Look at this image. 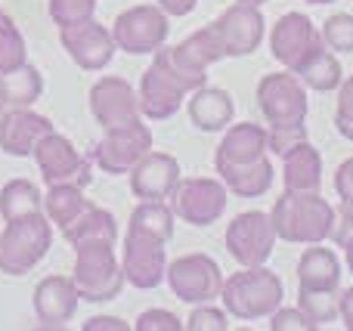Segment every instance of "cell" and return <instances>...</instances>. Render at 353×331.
I'll list each match as a JSON object with an SVG mask.
<instances>
[{"label": "cell", "mask_w": 353, "mask_h": 331, "mask_svg": "<svg viewBox=\"0 0 353 331\" xmlns=\"http://www.w3.org/2000/svg\"><path fill=\"white\" fill-rule=\"evenodd\" d=\"M270 220L276 235L292 245H316L332 235L335 226V208L319 192H282L276 198Z\"/></svg>", "instance_id": "1"}, {"label": "cell", "mask_w": 353, "mask_h": 331, "mask_svg": "<svg viewBox=\"0 0 353 331\" xmlns=\"http://www.w3.org/2000/svg\"><path fill=\"white\" fill-rule=\"evenodd\" d=\"M282 297H285L282 279L276 273H270L267 264L242 266L230 279H223V288H220V301H223L226 313L242 322L273 316L279 310Z\"/></svg>", "instance_id": "2"}, {"label": "cell", "mask_w": 353, "mask_h": 331, "mask_svg": "<svg viewBox=\"0 0 353 331\" xmlns=\"http://www.w3.org/2000/svg\"><path fill=\"white\" fill-rule=\"evenodd\" d=\"M220 59H226V53H223V41H220L214 25L192 31V34H189L186 41H180L176 47L155 50V65L165 68L186 93L205 87V78H208L205 72Z\"/></svg>", "instance_id": "3"}, {"label": "cell", "mask_w": 353, "mask_h": 331, "mask_svg": "<svg viewBox=\"0 0 353 331\" xmlns=\"http://www.w3.org/2000/svg\"><path fill=\"white\" fill-rule=\"evenodd\" d=\"M78 295L90 303L115 301L124 288V270L115 257V242L93 239L74 245V273H72Z\"/></svg>", "instance_id": "4"}, {"label": "cell", "mask_w": 353, "mask_h": 331, "mask_svg": "<svg viewBox=\"0 0 353 331\" xmlns=\"http://www.w3.org/2000/svg\"><path fill=\"white\" fill-rule=\"evenodd\" d=\"M257 109L270 134H307V87L288 68L257 81Z\"/></svg>", "instance_id": "5"}, {"label": "cell", "mask_w": 353, "mask_h": 331, "mask_svg": "<svg viewBox=\"0 0 353 331\" xmlns=\"http://www.w3.org/2000/svg\"><path fill=\"white\" fill-rule=\"evenodd\" d=\"M50 245H53L50 217L28 214L19 220H6V229L0 233V273L25 276L47 257Z\"/></svg>", "instance_id": "6"}, {"label": "cell", "mask_w": 353, "mask_h": 331, "mask_svg": "<svg viewBox=\"0 0 353 331\" xmlns=\"http://www.w3.org/2000/svg\"><path fill=\"white\" fill-rule=\"evenodd\" d=\"M168 242L155 233L146 229L128 226L124 235V254H121V270L134 288L140 291H152L165 282L168 276V254H165Z\"/></svg>", "instance_id": "7"}, {"label": "cell", "mask_w": 353, "mask_h": 331, "mask_svg": "<svg viewBox=\"0 0 353 331\" xmlns=\"http://www.w3.org/2000/svg\"><path fill=\"white\" fill-rule=\"evenodd\" d=\"M168 12L159 3H140L124 10L112 25V37H115L118 50L130 56H146L155 53L159 47H165L168 41Z\"/></svg>", "instance_id": "8"}, {"label": "cell", "mask_w": 353, "mask_h": 331, "mask_svg": "<svg viewBox=\"0 0 353 331\" xmlns=\"http://www.w3.org/2000/svg\"><path fill=\"white\" fill-rule=\"evenodd\" d=\"M276 226L263 211H245L226 226V251L239 266H263L276 248Z\"/></svg>", "instance_id": "9"}, {"label": "cell", "mask_w": 353, "mask_h": 331, "mask_svg": "<svg viewBox=\"0 0 353 331\" xmlns=\"http://www.w3.org/2000/svg\"><path fill=\"white\" fill-rule=\"evenodd\" d=\"M168 285H171L174 297L183 303H211L220 297L223 288V273H220L217 260L208 254H183L168 266Z\"/></svg>", "instance_id": "10"}, {"label": "cell", "mask_w": 353, "mask_h": 331, "mask_svg": "<svg viewBox=\"0 0 353 331\" xmlns=\"http://www.w3.org/2000/svg\"><path fill=\"white\" fill-rule=\"evenodd\" d=\"M34 161H37V171H41L47 186L74 183V186H81V189H87L93 180L90 158H84V155L72 146V140L56 134V130L41 136V142L34 146Z\"/></svg>", "instance_id": "11"}, {"label": "cell", "mask_w": 353, "mask_h": 331, "mask_svg": "<svg viewBox=\"0 0 353 331\" xmlns=\"http://www.w3.org/2000/svg\"><path fill=\"white\" fill-rule=\"evenodd\" d=\"M171 211L189 226H211L226 211V186L223 180L189 177L180 180L171 192Z\"/></svg>", "instance_id": "12"}, {"label": "cell", "mask_w": 353, "mask_h": 331, "mask_svg": "<svg viewBox=\"0 0 353 331\" xmlns=\"http://www.w3.org/2000/svg\"><path fill=\"white\" fill-rule=\"evenodd\" d=\"M323 43V31H316V25L310 22V16L304 12H285L276 19V25L270 28V53L279 65H285L288 72H298L301 62Z\"/></svg>", "instance_id": "13"}, {"label": "cell", "mask_w": 353, "mask_h": 331, "mask_svg": "<svg viewBox=\"0 0 353 331\" xmlns=\"http://www.w3.org/2000/svg\"><path fill=\"white\" fill-rule=\"evenodd\" d=\"M152 152V130L143 121H134L128 127L105 130V136L93 146V161L105 173H130V167Z\"/></svg>", "instance_id": "14"}, {"label": "cell", "mask_w": 353, "mask_h": 331, "mask_svg": "<svg viewBox=\"0 0 353 331\" xmlns=\"http://www.w3.org/2000/svg\"><path fill=\"white\" fill-rule=\"evenodd\" d=\"M59 41L65 47V53L72 56V62L84 72H103L118 50L112 31L105 25H99L97 19H84V22L59 28Z\"/></svg>", "instance_id": "15"}, {"label": "cell", "mask_w": 353, "mask_h": 331, "mask_svg": "<svg viewBox=\"0 0 353 331\" xmlns=\"http://www.w3.org/2000/svg\"><path fill=\"white\" fill-rule=\"evenodd\" d=\"M90 111L103 130L128 127V124L140 121V96L124 78H99L90 87Z\"/></svg>", "instance_id": "16"}, {"label": "cell", "mask_w": 353, "mask_h": 331, "mask_svg": "<svg viewBox=\"0 0 353 331\" xmlns=\"http://www.w3.org/2000/svg\"><path fill=\"white\" fill-rule=\"evenodd\" d=\"M211 25L217 28L220 41H223V53L232 56V59L254 53L263 41V31H267L261 6H251V3H232Z\"/></svg>", "instance_id": "17"}, {"label": "cell", "mask_w": 353, "mask_h": 331, "mask_svg": "<svg viewBox=\"0 0 353 331\" xmlns=\"http://www.w3.org/2000/svg\"><path fill=\"white\" fill-rule=\"evenodd\" d=\"M180 183V164L168 152H149L130 167V192L140 202H165Z\"/></svg>", "instance_id": "18"}, {"label": "cell", "mask_w": 353, "mask_h": 331, "mask_svg": "<svg viewBox=\"0 0 353 331\" xmlns=\"http://www.w3.org/2000/svg\"><path fill=\"white\" fill-rule=\"evenodd\" d=\"M78 285L65 276H47L34 288V316L41 328H62L78 310Z\"/></svg>", "instance_id": "19"}, {"label": "cell", "mask_w": 353, "mask_h": 331, "mask_svg": "<svg viewBox=\"0 0 353 331\" xmlns=\"http://www.w3.org/2000/svg\"><path fill=\"white\" fill-rule=\"evenodd\" d=\"M53 130V121L31 109H10L0 124V149L12 158H28L34 155V146L41 142V136H47Z\"/></svg>", "instance_id": "20"}, {"label": "cell", "mask_w": 353, "mask_h": 331, "mask_svg": "<svg viewBox=\"0 0 353 331\" xmlns=\"http://www.w3.org/2000/svg\"><path fill=\"white\" fill-rule=\"evenodd\" d=\"M137 96H140V111L143 115L152 118V121H165V118H171V115L180 111L186 90L176 84L165 68H159L152 62V65L146 68V74H143L140 93H137Z\"/></svg>", "instance_id": "21"}, {"label": "cell", "mask_w": 353, "mask_h": 331, "mask_svg": "<svg viewBox=\"0 0 353 331\" xmlns=\"http://www.w3.org/2000/svg\"><path fill=\"white\" fill-rule=\"evenodd\" d=\"M270 149V136L267 127L261 124H232L223 134L217 152H214V167H226V164H251V161H261Z\"/></svg>", "instance_id": "22"}, {"label": "cell", "mask_w": 353, "mask_h": 331, "mask_svg": "<svg viewBox=\"0 0 353 331\" xmlns=\"http://www.w3.org/2000/svg\"><path fill=\"white\" fill-rule=\"evenodd\" d=\"M282 183L288 192H319L323 186V155L310 140L292 146L282 155Z\"/></svg>", "instance_id": "23"}, {"label": "cell", "mask_w": 353, "mask_h": 331, "mask_svg": "<svg viewBox=\"0 0 353 331\" xmlns=\"http://www.w3.org/2000/svg\"><path fill=\"white\" fill-rule=\"evenodd\" d=\"M232 115H236V103L220 87H199L189 99V121H192V127L205 130V134L226 130L232 124Z\"/></svg>", "instance_id": "24"}, {"label": "cell", "mask_w": 353, "mask_h": 331, "mask_svg": "<svg viewBox=\"0 0 353 331\" xmlns=\"http://www.w3.org/2000/svg\"><path fill=\"white\" fill-rule=\"evenodd\" d=\"M298 288L310 291H338L341 288V260L332 248H307L298 260Z\"/></svg>", "instance_id": "25"}, {"label": "cell", "mask_w": 353, "mask_h": 331, "mask_svg": "<svg viewBox=\"0 0 353 331\" xmlns=\"http://www.w3.org/2000/svg\"><path fill=\"white\" fill-rule=\"evenodd\" d=\"M220 180H223L226 192L239 198H261L267 195V189L273 186V164L263 155L261 161H251V164H226L217 167Z\"/></svg>", "instance_id": "26"}, {"label": "cell", "mask_w": 353, "mask_h": 331, "mask_svg": "<svg viewBox=\"0 0 353 331\" xmlns=\"http://www.w3.org/2000/svg\"><path fill=\"white\" fill-rule=\"evenodd\" d=\"M43 93V74L34 65H19L10 72H0V103L6 109H28Z\"/></svg>", "instance_id": "27"}, {"label": "cell", "mask_w": 353, "mask_h": 331, "mask_svg": "<svg viewBox=\"0 0 353 331\" xmlns=\"http://www.w3.org/2000/svg\"><path fill=\"white\" fill-rule=\"evenodd\" d=\"M294 74L301 78V84H304L307 90H316V93L338 90L341 81H344L341 78V62H338V56L325 47V41L319 43L304 62H301V68Z\"/></svg>", "instance_id": "28"}, {"label": "cell", "mask_w": 353, "mask_h": 331, "mask_svg": "<svg viewBox=\"0 0 353 331\" xmlns=\"http://www.w3.org/2000/svg\"><path fill=\"white\" fill-rule=\"evenodd\" d=\"M87 208H90V202L84 198V189L74 183L50 186V192L43 195V214H47L50 223H56L59 229H65L68 223H74Z\"/></svg>", "instance_id": "29"}, {"label": "cell", "mask_w": 353, "mask_h": 331, "mask_svg": "<svg viewBox=\"0 0 353 331\" xmlns=\"http://www.w3.org/2000/svg\"><path fill=\"white\" fill-rule=\"evenodd\" d=\"M62 235H65L68 245H81V242H93V239L115 242L118 239V223H115V217H112L109 211L90 204V208L78 217V220L68 223V226L62 229Z\"/></svg>", "instance_id": "30"}, {"label": "cell", "mask_w": 353, "mask_h": 331, "mask_svg": "<svg viewBox=\"0 0 353 331\" xmlns=\"http://www.w3.org/2000/svg\"><path fill=\"white\" fill-rule=\"evenodd\" d=\"M41 211H43V195L28 180H10L0 189V217L3 220H19V217L41 214Z\"/></svg>", "instance_id": "31"}, {"label": "cell", "mask_w": 353, "mask_h": 331, "mask_svg": "<svg viewBox=\"0 0 353 331\" xmlns=\"http://www.w3.org/2000/svg\"><path fill=\"white\" fill-rule=\"evenodd\" d=\"M130 226L146 229V233L161 235L165 242H171L174 235V211L165 202H140L130 214Z\"/></svg>", "instance_id": "32"}, {"label": "cell", "mask_w": 353, "mask_h": 331, "mask_svg": "<svg viewBox=\"0 0 353 331\" xmlns=\"http://www.w3.org/2000/svg\"><path fill=\"white\" fill-rule=\"evenodd\" d=\"M338 291H310V288H298V307L307 313V319L325 325V322L338 319Z\"/></svg>", "instance_id": "33"}, {"label": "cell", "mask_w": 353, "mask_h": 331, "mask_svg": "<svg viewBox=\"0 0 353 331\" xmlns=\"http://www.w3.org/2000/svg\"><path fill=\"white\" fill-rule=\"evenodd\" d=\"M28 62V50H25V37L12 25L10 16L0 19V72H10Z\"/></svg>", "instance_id": "34"}, {"label": "cell", "mask_w": 353, "mask_h": 331, "mask_svg": "<svg viewBox=\"0 0 353 331\" xmlns=\"http://www.w3.org/2000/svg\"><path fill=\"white\" fill-rule=\"evenodd\" d=\"M323 41L332 53H353V16L332 12L323 22Z\"/></svg>", "instance_id": "35"}, {"label": "cell", "mask_w": 353, "mask_h": 331, "mask_svg": "<svg viewBox=\"0 0 353 331\" xmlns=\"http://www.w3.org/2000/svg\"><path fill=\"white\" fill-rule=\"evenodd\" d=\"M47 6H50V19H53L59 28H65V25L93 19L97 0H47Z\"/></svg>", "instance_id": "36"}, {"label": "cell", "mask_w": 353, "mask_h": 331, "mask_svg": "<svg viewBox=\"0 0 353 331\" xmlns=\"http://www.w3.org/2000/svg\"><path fill=\"white\" fill-rule=\"evenodd\" d=\"M335 130L344 140L353 142V74L341 81L338 87V105H335Z\"/></svg>", "instance_id": "37"}, {"label": "cell", "mask_w": 353, "mask_h": 331, "mask_svg": "<svg viewBox=\"0 0 353 331\" xmlns=\"http://www.w3.org/2000/svg\"><path fill=\"white\" fill-rule=\"evenodd\" d=\"M226 310H217L211 303H195V310L189 313L186 328L189 331H226L230 322H226Z\"/></svg>", "instance_id": "38"}, {"label": "cell", "mask_w": 353, "mask_h": 331, "mask_svg": "<svg viewBox=\"0 0 353 331\" xmlns=\"http://www.w3.org/2000/svg\"><path fill=\"white\" fill-rule=\"evenodd\" d=\"M270 328L273 331H316V322L307 319V313L301 307H285L273 313Z\"/></svg>", "instance_id": "39"}, {"label": "cell", "mask_w": 353, "mask_h": 331, "mask_svg": "<svg viewBox=\"0 0 353 331\" xmlns=\"http://www.w3.org/2000/svg\"><path fill=\"white\" fill-rule=\"evenodd\" d=\"M137 331H180L183 322L176 319L171 310H146V313L137 319Z\"/></svg>", "instance_id": "40"}, {"label": "cell", "mask_w": 353, "mask_h": 331, "mask_svg": "<svg viewBox=\"0 0 353 331\" xmlns=\"http://www.w3.org/2000/svg\"><path fill=\"white\" fill-rule=\"evenodd\" d=\"M329 239L338 248H344L353 239V204H341V211H335V226H332Z\"/></svg>", "instance_id": "41"}, {"label": "cell", "mask_w": 353, "mask_h": 331, "mask_svg": "<svg viewBox=\"0 0 353 331\" xmlns=\"http://www.w3.org/2000/svg\"><path fill=\"white\" fill-rule=\"evenodd\" d=\"M335 192L341 204H353V158L341 161L335 171Z\"/></svg>", "instance_id": "42"}, {"label": "cell", "mask_w": 353, "mask_h": 331, "mask_svg": "<svg viewBox=\"0 0 353 331\" xmlns=\"http://www.w3.org/2000/svg\"><path fill=\"white\" fill-rule=\"evenodd\" d=\"M84 331H130V325L115 316H97V319L84 322Z\"/></svg>", "instance_id": "43"}, {"label": "cell", "mask_w": 353, "mask_h": 331, "mask_svg": "<svg viewBox=\"0 0 353 331\" xmlns=\"http://www.w3.org/2000/svg\"><path fill=\"white\" fill-rule=\"evenodd\" d=\"M338 316H341V325L353 331V285L344 288L341 297H338Z\"/></svg>", "instance_id": "44"}, {"label": "cell", "mask_w": 353, "mask_h": 331, "mask_svg": "<svg viewBox=\"0 0 353 331\" xmlns=\"http://www.w3.org/2000/svg\"><path fill=\"white\" fill-rule=\"evenodd\" d=\"M199 0H159V6L168 12V16H189L195 10Z\"/></svg>", "instance_id": "45"}, {"label": "cell", "mask_w": 353, "mask_h": 331, "mask_svg": "<svg viewBox=\"0 0 353 331\" xmlns=\"http://www.w3.org/2000/svg\"><path fill=\"white\" fill-rule=\"evenodd\" d=\"M344 264H347V273H353V239L344 245Z\"/></svg>", "instance_id": "46"}, {"label": "cell", "mask_w": 353, "mask_h": 331, "mask_svg": "<svg viewBox=\"0 0 353 331\" xmlns=\"http://www.w3.org/2000/svg\"><path fill=\"white\" fill-rule=\"evenodd\" d=\"M236 3H251V6H263L267 0H236Z\"/></svg>", "instance_id": "47"}, {"label": "cell", "mask_w": 353, "mask_h": 331, "mask_svg": "<svg viewBox=\"0 0 353 331\" xmlns=\"http://www.w3.org/2000/svg\"><path fill=\"white\" fill-rule=\"evenodd\" d=\"M307 3H313V6H323V3H335V0H307Z\"/></svg>", "instance_id": "48"}, {"label": "cell", "mask_w": 353, "mask_h": 331, "mask_svg": "<svg viewBox=\"0 0 353 331\" xmlns=\"http://www.w3.org/2000/svg\"><path fill=\"white\" fill-rule=\"evenodd\" d=\"M6 111H10V109H6V105H3V103H0V124H3V118H6Z\"/></svg>", "instance_id": "49"}, {"label": "cell", "mask_w": 353, "mask_h": 331, "mask_svg": "<svg viewBox=\"0 0 353 331\" xmlns=\"http://www.w3.org/2000/svg\"><path fill=\"white\" fill-rule=\"evenodd\" d=\"M3 16H6V12H3V10H0V19H3Z\"/></svg>", "instance_id": "50"}]
</instances>
